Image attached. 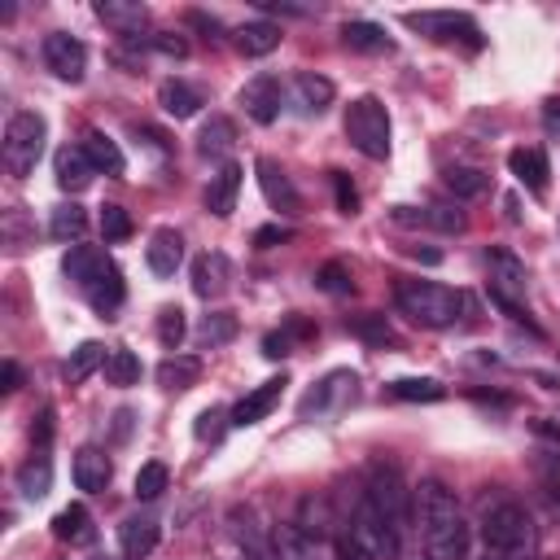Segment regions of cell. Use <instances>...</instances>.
<instances>
[{
    "mask_svg": "<svg viewBox=\"0 0 560 560\" xmlns=\"http://www.w3.org/2000/svg\"><path fill=\"white\" fill-rule=\"evenodd\" d=\"M350 529L376 560H398L402 529H407V486H402L398 468H389V464L372 468V477H368V486L359 494Z\"/></svg>",
    "mask_w": 560,
    "mask_h": 560,
    "instance_id": "cell-1",
    "label": "cell"
},
{
    "mask_svg": "<svg viewBox=\"0 0 560 560\" xmlns=\"http://www.w3.org/2000/svg\"><path fill=\"white\" fill-rule=\"evenodd\" d=\"M420 547L424 560H464L468 556V521L455 503V494L429 477L420 481Z\"/></svg>",
    "mask_w": 560,
    "mask_h": 560,
    "instance_id": "cell-2",
    "label": "cell"
},
{
    "mask_svg": "<svg viewBox=\"0 0 560 560\" xmlns=\"http://www.w3.org/2000/svg\"><path fill=\"white\" fill-rule=\"evenodd\" d=\"M534 551H538V525L521 503L503 499L481 516L477 560H534Z\"/></svg>",
    "mask_w": 560,
    "mask_h": 560,
    "instance_id": "cell-3",
    "label": "cell"
},
{
    "mask_svg": "<svg viewBox=\"0 0 560 560\" xmlns=\"http://www.w3.org/2000/svg\"><path fill=\"white\" fill-rule=\"evenodd\" d=\"M394 302L420 328H451L468 311V293H459L451 284H438V280H398Z\"/></svg>",
    "mask_w": 560,
    "mask_h": 560,
    "instance_id": "cell-4",
    "label": "cell"
},
{
    "mask_svg": "<svg viewBox=\"0 0 560 560\" xmlns=\"http://www.w3.org/2000/svg\"><path fill=\"white\" fill-rule=\"evenodd\" d=\"M346 140L363 158H372V162L389 158V109L376 96L350 101V109H346Z\"/></svg>",
    "mask_w": 560,
    "mask_h": 560,
    "instance_id": "cell-5",
    "label": "cell"
},
{
    "mask_svg": "<svg viewBox=\"0 0 560 560\" xmlns=\"http://www.w3.org/2000/svg\"><path fill=\"white\" fill-rule=\"evenodd\" d=\"M44 140H48V122L35 114V109H18L4 127V166L9 175L26 179L44 153Z\"/></svg>",
    "mask_w": 560,
    "mask_h": 560,
    "instance_id": "cell-6",
    "label": "cell"
},
{
    "mask_svg": "<svg viewBox=\"0 0 560 560\" xmlns=\"http://www.w3.org/2000/svg\"><path fill=\"white\" fill-rule=\"evenodd\" d=\"M486 267H490V298L521 319V298H525V284H529V271L525 262L512 254V249H490L486 254Z\"/></svg>",
    "mask_w": 560,
    "mask_h": 560,
    "instance_id": "cell-7",
    "label": "cell"
},
{
    "mask_svg": "<svg viewBox=\"0 0 560 560\" xmlns=\"http://www.w3.org/2000/svg\"><path fill=\"white\" fill-rule=\"evenodd\" d=\"M44 66L57 74V79H70V83H79L83 79V70H88V48H83V39H74V35H66V31H52V35H44Z\"/></svg>",
    "mask_w": 560,
    "mask_h": 560,
    "instance_id": "cell-8",
    "label": "cell"
},
{
    "mask_svg": "<svg viewBox=\"0 0 560 560\" xmlns=\"http://www.w3.org/2000/svg\"><path fill=\"white\" fill-rule=\"evenodd\" d=\"M407 26H416L429 39H442V44H451V39L477 44V35H481L468 13H451V9H442V13H407Z\"/></svg>",
    "mask_w": 560,
    "mask_h": 560,
    "instance_id": "cell-9",
    "label": "cell"
},
{
    "mask_svg": "<svg viewBox=\"0 0 560 560\" xmlns=\"http://www.w3.org/2000/svg\"><path fill=\"white\" fill-rule=\"evenodd\" d=\"M241 109L254 118V122H276L280 118V101H284V88H280V79L276 74H254L245 88H241Z\"/></svg>",
    "mask_w": 560,
    "mask_h": 560,
    "instance_id": "cell-10",
    "label": "cell"
},
{
    "mask_svg": "<svg viewBox=\"0 0 560 560\" xmlns=\"http://www.w3.org/2000/svg\"><path fill=\"white\" fill-rule=\"evenodd\" d=\"M332 96H337L332 79H324V74H315V70H298V74L289 79V101H293V109L306 114V118L324 114V109L332 105Z\"/></svg>",
    "mask_w": 560,
    "mask_h": 560,
    "instance_id": "cell-11",
    "label": "cell"
},
{
    "mask_svg": "<svg viewBox=\"0 0 560 560\" xmlns=\"http://www.w3.org/2000/svg\"><path fill=\"white\" fill-rule=\"evenodd\" d=\"M284 385H289V376H284V372H280V376H271V381H262V385H254V389L232 407V424H236V429H245V424L267 420V416H271V407L280 402Z\"/></svg>",
    "mask_w": 560,
    "mask_h": 560,
    "instance_id": "cell-12",
    "label": "cell"
},
{
    "mask_svg": "<svg viewBox=\"0 0 560 560\" xmlns=\"http://www.w3.org/2000/svg\"><path fill=\"white\" fill-rule=\"evenodd\" d=\"M158 538H162V525H158V516H149V512L122 516V525H118V551H122L127 560H144V556L158 547Z\"/></svg>",
    "mask_w": 560,
    "mask_h": 560,
    "instance_id": "cell-13",
    "label": "cell"
},
{
    "mask_svg": "<svg viewBox=\"0 0 560 560\" xmlns=\"http://www.w3.org/2000/svg\"><path fill=\"white\" fill-rule=\"evenodd\" d=\"M70 477H74V486L83 494H101L109 486V477H114V464H109V455L101 446H79L74 464H70Z\"/></svg>",
    "mask_w": 560,
    "mask_h": 560,
    "instance_id": "cell-14",
    "label": "cell"
},
{
    "mask_svg": "<svg viewBox=\"0 0 560 560\" xmlns=\"http://www.w3.org/2000/svg\"><path fill=\"white\" fill-rule=\"evenodd\" d=\"M254 171H258V184H262V197L280 210V214H293L298 206H302V197H298V188H293V179L284 175V166H276L271 158H258L254 162Z\"/></svg>",
    "mask_w": 560,
    "mask_h": 560,
    "instance_id": "cell-15",
    "label": "cell"
},
{
    "mask_svg": "<svg viewBox=\"0 0 560 560\" xmlns=\"http://www.w3.org/2000/svg\"><path fill=\"white\" fill-rule=\"evenodd\" d=\"M241 179H245L241 162H223V166L210 175V188H206V210H210L214 219H228V214L236 210V192H241Z\"/></svg>",
    "mask_w": 560,
    "mask_h": 560,
    "instance_id": "cell-16",
    "label": "cell"
},
{
    "mask_svg": "<svg viewBox=\"0 0 560 560\" xmlns=\"http://www.w3.org/2000/svg\"><path fill=\"white\" fill-rule=\"evenodd\" d=\"M232 280V258L219 254V249H206L197 262H192V293L197 298H219Z\"/></svg>",
    "mask_w": 560,
    "mask_h": 560,
    "instance_id": "cell-17",
    "label": "cell"
},
{
    "mask_svg": "<svg viewBox=\"0 0 560 560\" xmlns=\"http://www.w3.org/2000/svg\"><path fill=\"white\" fill-rule=\"evenodd\" d=\"M394 214V223H407V228H438V232H464V210H451V206H424V210H416V206H394L389 210Z\"/></svg>",
    "mask_w": 560,
    "mask_h": 560,
    "instance_id": "cell-18",
    "label": "cell"
},
{
    "mask_svg": "<svg viewBox=\"0 0 560 560\" xmlns=\"http://www.w3.org/2000/svg\"><path fill=\"white\" fill-rule=\"evenodd\" d=\"M109 262H114V258H109L105 249H96V245H70L66 258H61V271H66V280H74L79 289H88Z\"/></svg>",
    "mask_w": 560,
    "mask_h": 560,
    "instance_id": "cell-19",
    "label": "cell"
},
{
    "mask_svg": "<svg viewBox=\"0 0 560 560\" xmlns=\"http://www.w3.org/2000/svg\"><path fill=\"white\" fill-rule=\"evenodd\" d=\"M144 258H149V271H153V276H175V267L184 262V236H179L175 228H158V232L149 236Z\"/></svg>",
    "mask_w": 560,
    "mask_h": 560,
    "instance_id": "cell-20",
    "label": "cell"
},
{
    "mask_svg": "<svg viewBox=\"0 0 560 560\" xmlns=\"http://www.w3.org/2000/svg\"><path fill=\"white\" fill-rule=\"evenodd\" d=\"M52 171H57V184H61L66 192H83V188L92 184V175H96V166L88 162V153H83V144H66V149L57 153V162H52Z\"/></svg>",
    "mask_w": 560,
    "mask_h": 560,
    "instance_id": "cell-21",
    "label": "cell"
},
{
    "mask_svg": "<svg viewBox=\"0 0 560 560\" xmlns=\"http://www.w3.org/2000/svg\"><path fill=\"white\" fill-rule=\"evenodd\" d=\"M79 293L88 298V306H92V311L114 315V311L122 306V293H127V289H122V271L109 262V267H105V271H101V276H96L88 289H79Z\"/></svg>",
    "mask_w": 560,
    "mask_h": 560,
    "instance_id": "cell-22",
    "label": "cell"
},
{
    "mask_svg": "<svg viewBox=\"0 0 560 560\" xmlns=\"http://www.w3.org/2000/svg\"><path fill=\"white\" fill-rule=\"evenodd\" d=\"M508 166H512V175L534 192V197H542L547 192V158H542V149H512L508 153Z\"/></svg>",
    "mask_w": 560,
    "mask_h": 560,
    "instance_id": "cell-23",
    "label": "cell"
},
{
    "mask_svg": "<svg viewBox=\"0 0 560 560\" xmlns=\"http://www.w3.org/2000/svg\"><path fill=\"white\" fill-rule=\"evenodd\" d=\"M346 394H354V372H328V376L302 398L298 411H302V416H311V411L319 416V411H328V407H332L337 398H346Z\"/></svg>",
    "mask_w": 560,
    "mask_h": 560,
    "instance_id": "cell-24",
    "label": "cell"
},
{
    "mask_svg": "<svg viewBox=\"0 0 560 560\" xmlns=\"http://www.w3.org/2000/svg\"><path fill=\"white\" fill-rule=\"evenodd\" d=\"M158 105H162V114H171V118H192L206 101H201V92H197L192 83H184V79H166V83L158 88Z\"/></svg>",
    "mask_w": 560,
    "mask_h": 560,
    "instance_id": "cell-25",
    "label": "cell"
},
{
    "mask_svg": "<svg viewBox=\"0 0 560 560\" xmlns=\"http://www.w3.org/2000/svg\"><path fill=\"white\" fill-rule=\"evenodd\" d=\"M52 486V459H48V446H35V455L18 468V490L26 499H44Z\"/></svg>",
    "mask_w": 560,
    "mask_h": 560,
    "instance_id": "cell-26",
    "label": "cell"
},
{
    "mask_svg": "<svg viewBox=\"0 0 560 560\" xmlns=\"http://www.w3.org/2000/svg\"><path fill=\"white\" fill-rule=\"evenodd\" d=\"M271 556H276V560H319V547H315V538H306V534L289 521V525H276V534H271Z\"/></svg>",
    "mask_w": 560,
    "mask_h": 560,
    "instance_id": "cell-27",
    "label": "cell"
},
{
    "mask_svg": "<svg viewBox=\"0 0 560 560\" xmlns=\"http://www.w3.org/2000/svg\"><path fill=\"white\" fill-rule=\"evenodd\" d=\"M280 39H284V31H280L276 22H245V26L236 31V48H241L245 57H267V52L280 48Z\"/></svg>",
    "mask_w": 560,
    "mask_h": 560,
    "instance_id": "cell-28",
    "label": "cell"
},
{
    "mask_svg": "<svg viewBox=\"0 0 560 560\" xmlns=\"http://www.w3.org/2000/svg\"><path fill=\"white\" fill-rule=\"evenodd\" d=\"M341 39H346L354 52H389V48H394V39L385 35V26H376V22H368V18H350V22L341 26Z\"/></svg>",
    "mask_w": 560,
    "mask_h": 560,
    "instance_id": "cell-29",
    "label": "cell"
},
{
    "mask_svg": "<svg viewBox=\"0 0 560 560\" xmlns=\"http://www.w3.org/2000/svg\"><path fill=\"white\" fill-rule=\"evenodd\" d=\"M83 153H88V162L96 166V175H101V171H105V175H122V171H127L122 149H118L105 131H88V136H83Z\"/></svg>",
    "mask_w": 560,
    "mask_h": 560,
    "instance_id": "cell-30",
    "label": "cell"
},
{
    "mask_svg": "<svg viewBox=\"0 0 560 560\" xmlns=\"http://www.w3.org/2000/svg\"><path fill=\"white\" fill-rule=\"evenodd\" d=\"M197 376H201V359H192V354H166L162 363H158V385L162 389H192L197 385Z\"/></svg>",
    "mask_w": 560,
    "mask_h": 560,
    "instance_id": "cell-31",
    "label": "cell"
},
{
    "mask_svg": "<svg viewBox=\"0 0 560 560\" xmlns=\"http://www.w3.org/2000/svg\"><path fill=\"white\" fill-rule=\"evenodd\" d=\"M232 140H236L232 118L214 114V118H206L201 131H197V153H201V158H223V153L232 149Z\"/></svg>",
    "mask_w": 560,
    "mask_h": 560,
    "instance_id": "cell-32",
    "label": "cell"
},
{
    "mask_svg": "<svg viewBox=\"0 0 560 560\" xmlns=\"http://www.w3.org/2000/svg\"><path fill=\"white\" fill-rule=\"evenodd\" d=\"M105 359H109V354H105L101 341H83V346H74L70 359L61 363V376H66L70 385H79V381H88L96 368H105Z\"/></svg>",
    "mask_w": 560,
    "mask_h": 560,
    "instance_id": "cell-33",
    "label": "cell"
},
{
    "mask_svg": "<svg viewBox=\"0 0 560 560\" xmlns=\"http://www.w3.org/2000/svg\"><path fill=\"white\" fill-rule=\"evenodd\" d=\"M96 18H101V22H109V26H118L122 35H136V39H140V26L149 22V9H144V4L101 0V4H96Z\"/></svg>",
    "mask_w": 560,
    "mask_h": 560,
    "instance_id": "cell-34",
    "label": "cell"
},
{
    "mask_svg": "<svg viewBox=\"0 0 560 560\" xmlns=\"http://www.w3.org/2000/svg\"><path fill=\"white\" fill-rule=\"evenodd\" d=\"M52 534L61 538V542H92V516H88V508L83 503H70V508H61L57 516H52Z\"/></svg>",
    "mask_w": 560,
    "mask_h": 560,
    "instance_id": "cell-35",
    "label": "cell"
},
{
    "mask_svg": "<svg viewBox=\"0 0 560 560\" xmlns=\"http://www.w3.org/2000/svg\"><path fill=\"white\" fill-rule=\"evenodd\" d=\"M83 232H88V210H83V206L66 201V206L52 210V219H48V236H52V241H74V245H79Z\"/></svg>",
    "mask_w": 560,
    "mask_h": 560,
    "instance_id": "cell-36",
    "label": "cell"
},
{
    "mask_svg": "<svg viewBox=\"0 0 560 560\" xmlns=\"http://www.w3.org/2000/svg\"><path fill=\"white\" fill-rule=\"evenodd\" d=\"M389 394L402 402H438V398H446V385L433 376H398V381H389Z\"/></svg>",
    "mask_w": 560,
    "mask_h": 560,
    "instance_id": "cell-37",
    "label": "cell"
},
{
    "mask_svg": "<svg viewBox=\"0 0 560 560\" xmlns=\"http://www.w3.org/2000/svg\"><path fill=\"white\" fill-rule=\"evenodd\" d=\"M232 337H236V315H228V311L201 315V324H197V341H201L206 350H214V346H223V341H232Z\"/></svg>",
    "mask_w": 560,
    "mask_h": 560,
    "instance_id": "cell-38",
    "label": "cell"
},
{
    "mask_svg": "<svg viewBox=\"0 0 560 560\" xmlns=\"http://www.w3.org/2000/svg\"><path fill=\"white\" fill-rule=\"evenodd\" d=\"M442 179H446V188H451L455 197H481L486 184H490L486 171H477V166H451Z\"/></svg>",
    "mask_w": 560,
    "mask_h": 560,
    "instance_id": "cell-39",
    "label": "cell"
},
{
    "mask_svg": "<svg viewBox=\"0 0 560 560\" xmlns=\"http://www.w3.org/2000/svg\"><path fill=\"white\" fill-rule=\"evenodd\" d=\"M105 381L109 385H136L140 381V359L131 354V350H109V359H105Z\"/></svg>",
    "mask_w": 560,
    "mask_h": 560,
    "instance_id": "cell-40",
    "label": "cell"
},
{
    "mask_svg": "<svg viewBox=\"0 0 560 560\" xmlns=\"http://www.w3.org/2000/svg\"><path fill=\"white\" fill-rule=\"evenodd\" d=\"M166 481H171V472H166V464L162 459H149V464H140V472H136V499H158L162 490H166Z\"/></svg>",
    "mask_w": 560,
    "mask_h": 560,
    "instance_id": "cell-41",
    "label": "cell"
},
{
    "mask_svg": "<svg viewBox=\"0 0 560 560\" xmlns=\"http://www.w3.org/2000/svg\"><path fill=\"white\" fill-rule=\"evenodd\" d=\"M184 332H188L184 311H179V306H162V311H158V341H162L166 350H179Z\"/></svg>",
    "mask_w": 560,
    "mask_h": 560,
    "instance_id": "cell-42",
    "label": "cell"
},
{
    "mask_svg": "<svg viewBox=\"0 0 560 560\" xmlns=\"http://www.w3.org/2000/svg\"><path fill=\"white\" fill-rule=\"evenodd\" d=\"M350 332H359L363 341H372V346H389L394 341V328L385 324V315H376V311H368V315H359V319H350Z\"/></svg>",
    "mask_w": 560,
    "mask_h": 560,
    "instance_id": "cell-43",
    "label": "cell"
},
{
    "mask_svg": "<svg viewBox=\"0 0 560 560\" xmlns=\"http://www.w3.org/2000/svg\"><path fill=\"white\" fill-rule=\"evenodd\" d=\"M101 236L105 241H127L131 236V214L122 206H101Z\"/></svg>",
    "mask_w": 560,
    "mask_h": 560,
    "instance_id": "cell-44",
    "label": "cell"
},
{
    "mask_svg": "<svg viewBox=\"0 0 560 560\" xmlns=\"http://www.w3.org/2000/svg\"><path fill=\"white\" fill-rule=\"evenodd\" d=\"M315 284H319L324 293H350V289H354V280H350V271H346L341 262H324V267L315 271Z\"/></svg>",
    "mask_w": 560,
    "mask_h": 560,
    "instance_id": "cell-45",
    "label": "cell"
},
{
    "mask_svg": "<svg viewBox=\"0 0 560 560\" xmlns=\"http://www.w3.org/2000/svg\"><path fill=\"white\" fill-rule=\"evenodd\" d=\"M223 420L232 424V411H219V407H206V411L197 416V429H192V433H197L201 442H206V438H210V442H219V433H223Z\"/></svg>",
    "mask_w": 560,
    "mask_h": 560,
    "instance_id": "cell-46",
    "label": "cell"
},
{
    "mask_svg": "<svg viewBox=\"0 0 560 560\" xmlns=\"http://www.w3.org/2000/svg\"><path fill=\"white\" fill-rule=\"evenodd\" d=\"M337 560H376V556L354 538V529H346V534H337Z\"/></svg>",
    "mask_w": 560,
    "mask_h": 560,
    "instance_id": "cell-47",
    "label": "cell"
},
{
    "mask_svg": "<svg viewBox=\"0 0 560 560\" xmlns=\"http://www.w3.org/2000/svg\"><path fill=\"white\" fill-rule=\"evenodd\" d=\"M293 332H302V328L293 324L289 332H267V337H262V354H267V359H284L289 346H293Z\"/></svg>",
    "mask_w": 560,
    "mask_h": 560,
    "instance_id": "cell-48",
    "label": "cell"
},
{
    "mask_svg": "<svg viewBox=\"0 0 560 560\" xmlns=\"http://www.w3.org/2000/svg\"><path fill=\"white\" fill-rule=\"evenodd\" d=\"M332 184H337V206H341V214H354V210H359V192H354V184H350L341 171H332Z\"/></svg>",
    "mask_w": 560,
    "mask_h": 560,
    "instance_id": "cell-49",
    "label": "cell"
},
{
    "mask_svg": "<svg viewBox=\"0 0 560 560\" xmlns=\"http://www.w3.org/2000/svg\"><path fill=\"white\" fill-rule=\"evenodd\" d=\"M542 131L551 140H560V96H547L542 101Z\"/></svg>",
    "mask_w": 560,
    "mask_h": 560,
    "instance_id": "cell-50",
    "label": "cell"
},
{
    "mask_svg": "<svg viewBox=\"0 0 560 560\" xmlns=\"http://www.w3.org/2000/svg\"><path fill=\"white\" fill-rule=\"evenodd\" d=\"M149 44H153L158 52H166V57H184V52H188V44H184L179 35H149Z\"/></svg>",
    "mask_w": 560,
    "mask_h": 560,
    "instance_id": "cell-51",
    "label": "cell"
},
{
    "mask_svg": "<svg viewBox=\"0 0 560 560\" xmlns=\"http://www.w3.org/2000/svg\"><path fill=\"white\" fill-rule=\"evenodd\" d=\"M188 26H197V31H206V39H219V18H210V13H201V9H192L188 13Z\"/></svg>",
    "mask_w": 560,
    "mask_h": 560,
    "instance_id": "cell-52",
    "label": "cell"
},
{
    "mask_svg": "<svg viewBox=\"0 0 560 560\" xmlns=\"http://www.w3.org/2000/svg\"><path fill=\"white\" fill-rule=\"evenodd\" d=\"M284 236H289V228H280V223H267V228H258V232H254V245H258V249H267V245L284 241Z\"/></svg>",
    "mask_w": 560,
    "mask_h": 560,
    "instance_id": "cell-53",
    "label": "cell"
},
{
    "mask_svg": "<svg viewBox=\"0 0 560 560\" xmlns=\"http://www.w3.org/2000/svg\"><path fill=\"white\" fill-rule=\"evenodd\" d=\"M18 381H22V372H18V363L9 359V363H4V394H13V389H18Z\"/></svg>",
    "mask_w": 560,
    "mask_h": 560,
    "instance_id": "cell-54",
    "label": "cell"
},
{
    "mask_svg": "<svg viewBox=\"0 0 560 560\" xmlns=\"http://www.w3.org/2000/svg\"><path fill=\"white\" fill-rule=\"evenodd\" d=\"M245 560H276V556H271L267 547H258V542H249V547H245Z\"/></svg>",
    "mask_w": 560,
    "mask_h": 560,
    "instance_id": "cell-55",
    "label": "cell"
}]
</instances>
